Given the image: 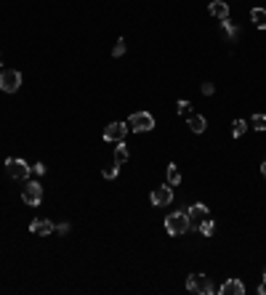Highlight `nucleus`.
<instances>
[{
    "label": "nucleus",
    "instance_id": "f257e3e1",
    "mask_svg": "<svg viewBox=\"0 0 266 295\" xmlns=\"http://www.w3.org/2000/svg\"><path fill=\"white\" fill-rule=\"evenodd\" d=\"M189 226H192V221H189V216H187V210H181V213H170V216L165 218V231L173 234V237H181V234H187Z\"/></svg>",
    "mask_w": 266,
    "mask_h": 295
},
{
    "label": "nucleus",
    "instance_id": "f03ea898",
    "mask_svg": "<svg viewBox=\"0 0 266 295\" xmlns=\"http://www.w3.org/2000/svg\"><path fill=\"white\" fill-rule=\"evenodd\" d=\"M187 290L189 292H200V295H213L216 285L211 282V277H205V274H189L187 277Z\"/></svg>",
    "mask_w": 266,
    "mask_h": 295
},
{
    "label": "nucleus",
    "instance_id": "7ed1b4c3",
    "mask_svg": "<svg viewBox=\"0 0 266 295\" xmlns=\"http://www.w3.org/2000/svg\"><path fill=\"white\" fill-rule=\"evenodd\" d=\"M6 173H8L14 181H27L29 173H32V168H29L24 160H19V157H8V160H6Z\"/></svg>",
    "mask_w": 266,
    "mask_h": 295
},
{
    "label": "nucleus",
    "instance_id": "20e7f679",
    "mask_svg": "<svg viewBox=\"0 0 266 295\" xmlns=\"http://www.w3.org/2000/svg\"><path fill=\"white\" fill-rule=\"evenodd\" d=\"M128 128L133 133H146V131H152V128H155V117L149 112H133L128 117Z\"/></svg>",
    "mask_w": 266,
    "mask_h": 295
},
{
    "label": "nucleus",
    "instance_id": "39448f33",
    "mask_svg": "<svg viewBox=\"0 0 266 295\" xmlns=\"http://www.w3.org/2000/svg\"><path fill=\"white\" fill-rule=\"evenodd\" d=\"M131 133L128 123H112L104 128V141H109V144H120V141H125V136Z\"/></svg>",
    "mask_w": 266,
    "mask_h": 295
},
{
    "label": "nucleus",
    "instance_id": "423d86ee",
    "mask_svg": "<svg viewBox=\"0 0 266 295\" xmlns=\"http://www.w3.org/2000/svg\"><path fill=\"white\" fill-rule=\"evenodd\" d=\"M19 85H21V72H16V69H3L0 72V91L16 93Z\"/></svg>",
    "mask_w": 266,
    "mask_h": 295
},
{
    "label": "nucleus",
    "instance_id": "0eeeda50",
    "mask_svg": "<svg viewBox=\"0 0 266 295\" xmlns=\"http://www.w3.org/2000/svg\"><path fill=\"white\" fill-rule=\"evenodd\" d=\"M21 199H24L27 205H40L43 202V186L38 184V181H27V186H24V192H21Z\"/></svg>",
    "mask_w": 266,
    "mask_h": 295
},
{
    "label": "nucleus",
    "instance_id": "6e6552de",
    "mask_svg": "<svg viewBox=\"0 0 266 295\" xmlns=\"http://www.w3.org/2000/svg\"><path fill=\"white\" fill-rule=\"evenodd\" d=\"M149 199H152V205L155 208H165V205H170L173 202V186H157L152 194H149Z\"/></svg>",
    "mask_w": 266,
    "mask_h": 295
},
{
    "label": "nucleus",
    "instance_id": "1a4fd4ad",
    "mask_svg": "<svg viewBox=\"0 0 266 295\" xmlns=\"http://www.w3.org/2000/svg\"><path fill=\"white\" fill-rule=\"evenodd\" d=\"M29 231L32 234H38V237H45V234H51L53 231V223L51 221H45V218H35L29 223Z\"/></svg>",
    "mask_w": 266,
    "mask_h": 295
},
{
    "label": "nucleus",
    "instance_id": "9d476101",
    "mask_svg": "<svg viewBox=\"0 0 266 295\" xmlns=\"http://www.w3.org/2000/svg\"><path fill=\"white\" fill-rule=\"evenodd\" d=\"M218 292L221 295H242L245 292V285H242L240 279H226L221 287H218Z\"/></svg>",
    "mask_w": 266,
    "mask_h": 295
},
{
    "label": "nucleus",
    "instance_id": "9b49d317",
    "mask_svg": "<svg viewBox=\"0 0 266 295\" xmlns=\"http://www.w3.org/2000/svg\"><path fill=\"white\" fill-rule=\"evenodd\" d=\"M187 216H189V221L197 226V223L202 221V218H208V205H202V202H197V205H192L189 210H187Z\"/></svg>",
    "mask_w": 266,
    "mask_h": 295
},
{
    "label": "nucleus",
    "instance_id": "f8f14e48",
    "mask_svg": "<svg viewBox=\"0 0 266 295\" xmlns=\"http://www.w3.org/2000/svg\"><path fill=\"white\" fill-rule=\"evenodd\" d=\"M208 11H211V14H213L218 21H221V19H229V3H224V0H213Z\"/></svg>",
    "mask_w": 266,
    "mask_h": 295
},
{
    "label": "nucleus",
    "instance_id": "ddd939ff",
    "mask_svg": "<svg viewBox=\"0 0 266 295\" xmlns=\"http://www.w3.org/2000/svg\"><path fill=\"white\" fill-rule=\"evenodd\" d=\"M205 128H208V120L202 114H189V131L192 133H202Z\"/></svg>",
    "mask_w": 266,
    "mask_h": 295
},
{
    "label": "nucleus",
    "instance_id": "4468645a",
    "mask_svg": "<svg viewBox=\"0 0 266 295\" xmlns=\"http://www.w3.org/2000/svg\"><path fill=\"white\" fill-rule=\"evenodd\" d=\"M221 29H224V35H226L229 43H234V40L240 38V27H234L229 19H221Z\"/></svg>",
    "mask_w": 266,
    "mask_h": 295
},
{
    "label": "nucleus",
    "instance_id": "2eb2a0df",
    "mask_svg": "<svg viewBox=\"0 0 266 295\" xmlns=\"http://www.w3.org/2000/svg\"><path fill=\"white\" fill-rule=\"evenodd\" d=\"M128 157H131V152H128V146H125V141H120V144L114 146V165L128 162Z\"/></svg>",
    "mask_w": 266,
    "mask_h": 295
},
{
    "label": "nucleus",
    "instance_id": "dca6fc26",
    "mask_svg": "<svg viewBox=\"0 0 266 295\" xmlns=\"http://www.w3.org/2000/svg\"><path fill=\"white\" fill-rule=\"evenodd\" d=\"M165 181H168V186H179V184H181V173H179V168H176V162H170V165H168Z\"/></svg>",
    "mask_w": 266,
    "mask_h": 295
},
{
    "label": "nucleus",
    "instance_id": "f3484780",
    "mask_svg": "<svg viewBox=\"0 0 266 295\" xmlns=\"http://www.w3.org/2000/svg\"><path fill=\"white\" fill-rule=\"evenodd\" d=\"M250 19H253V24H256L258 29H266V11L263 8H253L250 11Z\"/></svg>",
    "mask_w": 266,
    "mask_h": 295
},
{
    "label": "nucleus",
    "instance_id": "a211bd4d",
    "mask_svg": "<svg viewBox=\"0 0 266 295\" xmlns=\"http://www.w3.org/2000/svg\"><path fill=\"white\" fill-rule=\"evenodd\" d=\"M213 229H216V223L211 221V216L200 221V234H202V237H211V234H213Z\"/></svg>",
    "mask_w": 266,
    "mask_h": 295
},
{
    "label": "nucleus",
    "instance_id": "6ab92c4d",
    "mask_svg": "<svg viewBox=\"0 0 266 295\" xmlns=\"http://www.w3.org/2000/svg\"><path fill=\"white\" fill-rule=\"evenodd\" d=\"M245 131H248V123H245V120H240V117H237V120L232 123V136H234V138H240Z\"/></svg>",
    "mask_w": 266,
    "mask_h": 295
},
{
    "label": "nucleus",
    "instance_id": "aec40b11",
    "mask_svg": "<svg viewBox=\"0 0 266 295\" xmlns=\"http://www.w3.org/2000/svg\"><path fill=\"white\" fill-rule=\"evenodd\" d=\"M250 125L256 128L258 133H263L266 131V114H253V120H250Z\"/></svg>",
    "mask_w": 266,
    "mask_h": 295
},
{
    "label": "nucleus",
    "instance_id": "412c9836",
    "mask_svg": "<svg viewBox=\"0 0 266 295\" xmlns=\"http://www.w3.org/2000/svg\"><path fill=\"white\" fill-rule=\"evenodd\" d=\"M117 173H120V165H109V168H104V170H101L104 179H117Z\"/></svg>",
    "mask_w": 266,
    "mask_h": 295
},
{
    "label": "nucleus",
    "instance_id": "4be33fe9",
    "mask_svg": "<svg viewBox=\"0 0 266 295\" xmlns=\"http://www.w3.org/2000/svg\"><path fill=\"white\" fill-rule=\"evenodd\" d=\"M176 109H179V114L189 117V114H192V104H189V101H179V107H176Z\"/></svg>",
    "mask_w": 266,
    "mask_h": 295
},
{
    "label": "nucleus",
    "instance_id": "5701e85b",
    "mask_svg": "<svg viewBox=\"0 0 266 295\" xmlns=\"http://www.w3.org/2000/svg\"><path fill=\"white\" fill-rule=\"evenodd\" d=\"M125 53V40L120 38L117 43H114V48H112V56H123Z\"/></svg>",
    "mask_w": 266,
    "mask_h": 295
},
{
    "label": "nucleus",
    "instance_id": "b1692460",
    "mask_svg": "<svg viewBox=\"0 0 266 295\" xmlns=\"http://www.w3.org/2000/svg\"><path fill=\"white\" fill-rule=\"evenodd\" d=\"M53 231H56V234H62V237H64V234H69V223H67V221L56 223V226H53Z\"/></svg>",
    "mask_w": 266,
    "mask_h": 295
},
{
    "label": "nucleus",
    "instance_id": "393cba45",
    "mask_svg": "<svg viewBox=\"0 0 266 295\" xmlns=\"http://www.w3.org/2000/svg\"><path fill=\"white\" fill-rule=\"evenodd\" d=\"M213 91H216L213 82H202V93H205V96H213Z\"/></svg>",
    "mask_w": 266,
    "mask_h": 295
},
{
    "label": "nucleus",
    "instance_id": "a878e982",
    "mask_svg": "<svg viewBox=\"0 0 266 295\" xmlns=\"http://www.w3.org/2000/svg\"><path fill=\"white\" fill-rule=\"evenodd\" d=\"M32 173H35V175H45L48 170H45V165H43V162H38V165H35V168H32Z\"/></svg>",
    "mask_w": 266,
    "mask_h": 295
},
{
    "label": "nucleus",
    "instance_id": "bb28decb",
    "mask_svg": "<svg viewBox=\"0 0 266 295\" xmlns=\"http://www.w3.org/2000/svg\"><path fill=\"white\" fill-rule=\"evenodd\" d=\"M258 295H266V282H263V285H258Z\"/></svg>",
    "mask_w": 266,
    "mask_h": 295
},
{
    "label": "nucleus",
    "instance_id": "cd10ccee",
    "mask_svg": "<svg viewBox=\"0 0 266 295\" xmlns=\"http://www.w3.org/2000/svg\"><path fill=\"white\" fill-rule=\"evenodd\" d=\"M261 173H263V179H266V160L261 162Z\"/></svg>",
    "mask_w": 266,
    "mask_h": 295
},
{
    "label": "nucleus",
    "instance_id": "c85d7f7f",
    "mask_svg": "<svg viewBox=\"0 0 266 295\" xmlns=\"http://www.w3.org/2000/svg\"><path fill=\"white\" fill-rule=\"evenodd\" d=\"M261 279H263V282H266V271H263V277H261Z\"/></svg>",
    "mask_w": 266,
    "mask_h": 295
},
{
    "label": "nucleus",
    "instance_id": "c756f323",
    "mask_svg": "<svg viewBox=\"0 0 266 295\" xmlns=\"http://www.w3.org/2000/svg\"><path fill=\"white\" fill-rule=\"evenodd\" d=\"M0 64H3V53H0Z\"/></svg>",
    "mask_w": 266,
    "mask_h": 295
}]
</instances>
